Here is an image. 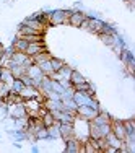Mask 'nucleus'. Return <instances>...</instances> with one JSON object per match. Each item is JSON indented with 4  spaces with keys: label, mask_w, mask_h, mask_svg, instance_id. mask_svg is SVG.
I'll use <instances>...</instances> for the list:
<instances>
[{
    "label": "nucleus",
    "mask_w": 135,
    "mask_h": 153,
    "mask_svg": "<svg viewBox=\"0 0 135 153\" xmlns=\"http://www.w3.org/2000/svg\"><path fill=\"white\" fill-rule=\"evenodd\" d=\"M85 13L83 12H80V10H73V13H72L70 16H68V20H67V23L68 25H72V26H76V28H80V25L83 23V20H85Z\"/></svg>",
    "instance_id": "obj_10"
},
{
    "label": "nucleus",
    "mask_w": 135,
    "mask_h": 153,
    "mask_svg": "<svg viewBox=\"0 0 135 153\" xmlns=\"http://www.w3.org/2000/svg\"><path fill=\"white\" fill-rule=\"evenodd\" d=\"M12 93V90H10V86L7 85V83H3V82H0V98L2 100H5L8 94Z\"/></svg>",
    "instance_id": "obj_27"
},
{
    "label": "nucleus",
    "mask_w": 135,
    "mask_h": 153,
    "mask_svg": "<svg viewBox=\"0 0 135 153\" xmlns=\"http://www.w3.org/2000/svg\"><path fill=\"white\" fill-rule=\"evenodd\" d=\"M114 36L112 34H103V33H101L99 38H101V41H103V44H106L108 47H112V44H114Z\"/></svg>",
    "instance_id": "obj_25"
},
{
    "label": "nucleus",
    "mask_w": 135,
    "mask_h": 153,
    "mask_svg": "<svg viewBox=\"0 0 135 153\" xmlns=\"http://www.w3.org/2000/svg\"><path fill=\"white\" fill-rule=\"evenodd\" d=\"M13 147H15V148H18V150H21V143H20V142H13Z\"/></svg>",
    "instance_id": "obj_34"
},
{
    "label": "nucleus",
    "mask_w": 135,
    "mask_h": 153,
    "mask_svg": "<svg viewBox=\"0 0 135 153\" xmlns=\"http://www.w3.org/2000/svg\"><path fill=\"white\" fill-rule=\"evenodd\" d=\"M127 2H129V3H130V5H132V3H134V0H127Z\"/></svg>",
    "instance_id": "obj_36"
},
{
    "label": "nucleus",
    "mask_w": 135,
    "mask_h": 153,
    "mask_svg": "<svg viewBox=\"0 0 135 153\" xmlns=\"http://www.w3.org/2000/svg\"><path fill=\"white\" fill-rule=\"evenodd\" d=\"M39 119H41V122H42V126H44V127H50L52 124H56V119H54V116L50 114V111H47V109L41 114V117H39Z\"/></svg>",
    "instance_id": "obj_18"
},
{
    "label": "nucleus",
    "mask_w": 135,
    "mask_h": 153,
    "mask_svg": "<svg viewBox=\"0 0 135 153\" xmlns=\"http://www.w3.org/2000/svg\"><path fill=\"white\" fill-rule=\"evenodd\" d=\"M28 44H30V42H28L26 39H23V38H16V39H13V42H12V46L15 47L16 52H26Z\"/></svg>",
    "instance_id": "obj_16"
},
{
    "label": "nucleus",
    "mask_w": 135,
    "mask_h": 153,
    "mask_svg": "<svg viewBox=\"0 0 135 153\" xmlns=\"http://www.w3.org/2000/svg\"><path fill=\"white\" fill-rule=\"evenodd\" d=\"M101 33H103V34H117V30H116L114 26H112V25H108V23H104L103 25V28H101ZM99 33V34H101Z\"/></svg>",
    "instance_id": "obj_26"
},
{
    "label": "nucleus",
    "mask_w": 135,
    "mask_h": 153,
    "mask_svg": "<svg viewBox=\"0 0 135 153\" xmlns=\"http://www.w3.org/2000/svg\"><path fill=\"white\" fill-rule=\"evenodd\" d=\"M23 88H24V85H23V82H21L20 78H15L13 83L10 85V90H12V93H15V94H20V91Z\"/></svg>",
    "instance_id": "obj_23"
},
{
    "label": "nucleus",
    "mask_w": 135,
    "mask_h": 153,
    "mask_svg": "<svg viewBox=\"0 0 135 153\" xmlns=\"http://www.w3.org/2000/svg\"><path fill=\"white\" fill-rule=\"evenodd\" d=\"M52 91L57 93V94H62V93L65 91V88L62 86L60 82H57V80H52Z\"/></svg>",
    "instance_id": "obj_28"
},
{
    "label": "nucleus",
    "mask_w": 135,
    "mask_h": 153,
    "mask_svg": "<svg viewBox=\"0 0 135 153\" xmlns=\"http://www.w3.org/2000/svg\"><path fill=\"white\" fill-rule=\"evenodd\" d=\"M13 80H15V76H13L12 70H10L8 67H2V68H0V82L7 83V85L10 86L13 83Z\"/></svg>",
    "instance_id": "obj_13"
},
{
    "label": "nucleus",
    "mask_w": 135,
    "mask_h": 153,
    "mask_svg": "<svg viewBox=\"0 0 135 153\" xmlns=\"http://www.w3.org/2000/svg\"><path fill=\"white\" fill-rule=\"evenodd\" d=\"M0 138H2V134H0Z\"/></svg>",
    "instance_id": "obj_38"
},
{
    "label": "nucleus",
    "mask_w": 135,
    "mask_h": 153,
    "mask_svg": "<svg viewBox=\"0 0 135 153\" xmlns=\"http://www.w3.org/2000/svg\"><path fill=\"white\" fill-rule=\"evenodd\" d=\"M20 80L23 82V85H24V86H33V78H31V76H28L26 74L21 75V76H20Z\"/></svg>",
    "instance_id": "obj_31"
},
{
    "label": "nucleus",
    "mask_w": 135,
    "mask_h": 153,
    "mask_svg": "<svg viewBox=\"0 0 135 153\" xmlns=\"http://www.w3.org/2000/svg\"><path fill=\"white\" fill-rule=\"evenodd\" d=\"M62 104H64V109L65 111H70V112H75L76 111V103L73 101V98H67V100H62Z\"/></svg>",
    "instance_id": "obj_22"
},
{
    "label": "nucleus",
    "mask_w": 135,
    "mask_h": 153,
    "mask_svg": "<svg viewBox=\"0 0 135 153\" xmlns=\"http://www.w3.org/2000/svg\"><path fill=\"white\" fill-rule=\"evenodd\" d=\"M70 83H72V86L76 85V83H82V82H85V76H83V74H80L78 70H72V74H70Z\"/></svg>",
    "instance_id": "obj_21"
},
{
    "label": "nucleus",
    "mask_w": 135,
    "mask_h": 153,
    "mask_svg": "<svg viewBox=\"0 0 135 153\" xmlns=\"http://www.w3.org/2000/svg\"><path fill=\"white\" fill-rule=\"evenodd\" d=\"M91 122L96 124V126H103V124L111 122V116H109L106 111H99V112H98V114L94 116L93 119H91Z\"/></svg>",
    "instance_id": "obj_14"
},
{
    "label": "nucleus",
    "mask_w": 135,
    "mask_h": 153,
    "mask_svg": "<svg viewBox=\"0 0 135 153\" xmlns=\"http://www.w3.org/2000/svg\"><path fill=\"white\" fill-rule=\"evenodd\" d=\"M59 130H60V138L68 140L73 137V122H59Z\"/></svg>",
    "instance_id": "obj_5"
},
{
    "label": "nucleus",
    "mask_w": 135,
    "mask_h": 153,
    "mask_svg": "<svg viewBox=\"0 0 135 153\" xmlns=\"http://www.w3.org/2000/svg\"><path fill=\"white\" fill-rule=\"evenodd\" d=\"M73 10H80V12H83V3L82 2H75L73 3Z\"/></svg>",
    "instance_id": "obj_32"
},
{
    "label": "nucleus",
    "mask_w": 135,
    "mask_h": 153,
    "mask_svg": "<svg viewBox=\"0 0 135 153\" xmlns=\"http://www.w3.org/2000/svg\"><path fill=\"white\" fill-rule=\"evenodd\" d=\"M98 112L99 111H94V109H91L90 106H78L75 111V114L80 116V117H83V119H86V121H91Z\"/></svg>",
    "instance_id": "obj_8"
},
{
    "label": "nucleus",
    "mask_w": 135,
    "mask_h": 153,
    "mask_svg": "<svg viewBox=\"0 0 135 153\" xmlns=\"http://www.w3.org/2000/svg\"><path fill=\"white\" fill-rule=\"evenodd\" d=\"M104 140H106V143H108V147H112V148H119L122 147V140H120V138H117L114 135V134L112 132H109L108 135L104 137Z\"/></svg>",
    "instance_id": "obj_15"
},
{
    "label": "nucleus",
    "mask_w": 135,
    "mask_h": 153,
    "mask_svg": "<svg viewBox=\"0 0 135 153\" xmlns=\"http://www.w3.org/2000/svg\"><path fill=\"white\" fill-rule=\"evenodd\" d=\"M2 56H3V46L0 44V59H2Z\"/></svg>",
    "instance_id": "obj_35"
},
{
    "label": "nucleus",
    "mask_w": 135,
    "mask_h": 153,
    "mask_svg": "<svg viewBox=\"0 0 135 153\" xmlns=\"http://www.w3.org/2000/svg\"><path fill=\"white\" fill-rule=\"evenodd\" d=\"M2 101H3V100H2V98H0V104H2Z\"/></svg>",
    "instance_id": "obj_37"
},
{
    "label": "nucleus",
    "mask_w": 135,
    "mask_h": 153,
    "mask_svg": "<svg viewBox=\"0 0 135 153\" xmlns=\"http://www.w3.org/2000/svg\"><path fill=\"white\" fill-rule=\"evenodd\" d=\"M41 52H46L44 42H30L24 54H26V56H30V57H34V56H38V54H41Z\"/></svg>",
    "instance_id": "obj_7"
},
{
    "label": "nucleus",
    "mask_w": 135,
    "mask_h": 153,
    "mask_svg": "<svg viewBox=\"0 0 135 153\" xmlns=\"http://www.w3.org/2000/svg\"><path fill=\"white\" fill-rule=\"evenodd\" d=\"M7 132L15 138L16 142L26 140V130H24V129H10V130H7Z\"/></svg>",
    "instance_id": "obj_19"
},
{
    "label": "nucleus",
    "mask_w": 135,
    "mask_h": 153,
    "mask_svg": "<svg viewBox=\"0 0 135 153\" xmlns=\"http://www.w3.org/2000/svg\"><path fill=\"white\" fill-rule=\"evenodd\" d=\"M50 65H52V72H59L65 65V62L62 59H57V57H50Z\"/></svg>",
    "instance_id": "obj_24"
},
{
    "label": "nucleus",
    "mask_w": 135,
    "mask_h": 153,
    "mask_svg": "<svg viewBox=\"0 0 135 153\" xmlns=\"http://www.w3.org/2000/svg\"><path fill=\"white\" fill-rule=\"evenodd\" d=\"M47 135H49V138H47V140H56V138H60L59 121H56V124H52L50 127H47Z\"/></svg>",
    "instance_id": "obj_17"
},
{
    "label": "nucleus",
    "mask_w": 135,
    "mask_h": 153,
    "mask_svg": "<svg viewBox=\"0 0 135 153\" xmlns=\"http://www.w3.org/2000/svg\"><path fill=\"white\" fill-rule=\"evenodd\" d=\"M99 127V134H101V137H106L109 132H111V122H108V124H103V126H98Z\"/></svg>",
    "instance_id": "obj_29"
},
{
    "label": "nucleus",
    "mask_w": 135,
    "mask_h": 153,
    "mask_svg": "<svg viewBox=\"0 0 135 153\" xmlns=\"http://www.w3.org/2000/svg\"><path fill=\"white\" fill-rule=\"evenodd\" d=\"M12 59V62H15V64H18V65H23L24 68H28L30 65H33L34 62H33V57H30V56H26L24 52H13V56L10 57Z\"/></svg>",
    "instance_id": "obj_3"
},
{
    "label": "nucleus",
    "mask_w": 135,
    "mask_h": 153,
    "mask_svg": "<svg viewBox=\"0 0 135 153\" xmlns=\"http://www.w3.org/2000/svg\"><path fill=\"white\" fill-rule=\"evenodd\" d=\"M26 75L33 78V86H36V88H39V83H41V80L46 76L44 74H42V70H41V68H39L36 64H33V65H30V67L26 68Z\"/></svg>",
    "instance_id": "obj_2"
},
{
    "label": "nucleus",
    "mask_w": 135,
    "mask_h": 153,
    "mask_svg": "<svg viewBox=\"0 0 135 153\" xmlns=\"http://www.w3.org/2000/svg\"><path fill=\"white\" fill-rule=\"evenodd\" d=\"M39 68L42 70V74L47 75V76H50L54 74L52 72V65H50V59H47V60H42V62H39V64H36Z\"/></svg>",
    "instance_id": "obj_20"
},
{
    "label": "nucleus",
    "mask_w": 135,
    "mask_h": 153,
    "mask_svg": "<svg viewBox=\"0 0 135 153\" xmlns=\"http://www.w3.org/2000/svg\"><path fill=\"white\" fill-rule=\"evenodd\" d=\"M47 59H50V56L47 52H41V54H38V56H34L33 57V62L34 64H39V62H42V60H47Z\"/></svg>",
    "instance_id": "obj_30"
},
{
    "label": "nucleus",
    "mask_w": 135,
    "mask_h": 153,
    "mask_svg": "<svg viewBox=\"0 0 135 153\" xmlns=\"http://www.w3.org/2000/svg\"><path fill=\"white\" fill-rule=\"evenodd\" d=\"M73 101L76 103V106H90V103L93 101L94 96H90V94L83 93V91H73Z\"/></svg>",
    "instance_id": "obj_6"
},
{
    "label": "nucleus",
    "mask_w": 135,
    "mask_h": 153,
    "mask_svg": "<svg viewBox=\"0 0 135 153\" xmlns=\"http://www.w3.org/2000/svg\"><path fill=\"white\" fill-rule=\"evenodd\" d=\"M73 13V8H56V10H49L46 13L47 15V21L50 25H64L67 23L68 16Z\"/></svg>",
    "instance_id": "obj_1"
},
{
    "label": "nucleus",
    "mask_w": 135,
    "mask_h": 153,
    "mask_svg": "<svg viewBox=\"0 0 135 153\" xmlns=\"http://www.w3.org/2000/svg\"><path fill=\"white\" fill-rule=\"evenodd\" d=\"M20 96H21V100L24 101V100H31V98H39L41 93H39V90L36 88V86H24L20 91Z\"/></svg>",
    "instance_id": "obj_9"
},
{
    "label": "nucleus",
    "mask_w": 135,
    "mask_h": 153,
    "mask_svg": "<svg viewBox=\"0 0 135 153\" xmlns=\"http://www.w3.org/2000/svg\"><path fill=\"white\" fill-rule=\"evenodd\" d=\"M31 152H33V153H39V152H41V148H39L36 143H33V147H31Z\"/></svg>",
    "instance_id": "obj_33"
},
{
    "label": "nucleus",
    "mask_w": 135,
    "mask_h": 153,
    "mask_svg": "<svg viewBox=\"0 0 135 153\" xmlns=\"http://www.w3.org/2000/svg\"><path fill=\"white\" fill-rule=\"evenodd\" d=\"M78 152H83V142H80L75 137L65 140V153H78Z\"/></svg>",
    "instance_id": "obj_4"
},
{
    "label": "nucleus",
    "mask_w": 135,
    "mask_h": 153,
    "mask_svg": "<svg viewBox=\"0 0 135 153\" xmlns=\"http://www.w3.org/2000/svg\"><path fill=\"white\" fill-rule=\"evenodd\" d=\"M21 25H24V26H30V28H33V30L39 31V33H42V31H44V28H46L44 23H41L39 20H36V18H31V16H28Z\"/></svg>",
    "instance_id": "obj_12"
},
{
    "label": "nucleus",
    "mask_w": 135,
    "mask_h": 153,
    "mask_svg": "<svg viewBox=\"0 0 135 153\" xmlns=\"http://www.w3.org/2000/svg\"><path fill=\"white\" fill-rule=\"evenodd\" d=\"M103 25H104V21L99 20V18H88V26H86V30L90 33H94V34H99Z\"/></svg>",
    "instance_id": "obj_11"
}]
</instances>
